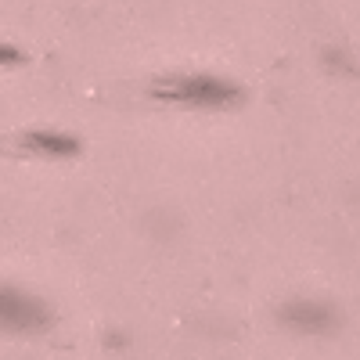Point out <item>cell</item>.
<instances>
[{
    "label": "cell",
    "instance_id": "1",
    "mask_svg": "<svg viewBox=\"0 0 360 360\" xmlns=\"http://www.w3.org/2000/svg\"><path fill=\"white\" fill-rule=\"evenodd\" d=\"M152 94L159 101L180 105V108H234L242 101V90L227 79L217 76H176V79H162L152 86Z\"/></svg>",
    "mask_w": 360,
    "mask_h": 360
},
{
    "label": "cell",
    "instance_id": "2",
    "mask_svg": "<svg viewBox=\"0 0 360 360\" xmlns=\"http://www.w3.org/2000/svg\"><path fill=\"white\" fill-rule=\"evenodd\" d=\"M281 324L299 335H328V332H335L339 314L335 307L317 303V299H288L281 307Z\"/></svg>",
    "mask_w": 360,
    "mask_h": 360
},
{
    "label": "cell",
    "instance_id": "3",
    "mask_svg": "<svg viewBox=\"0 0 360 360\" xmlns=\"http://www.w3.org/2000/svg\"><path fill=\"white\" fill-rule=\"evenodd\" d=\"M4 324L15 328V332H37V328L47 324V310H44V303H37L33 295L8 288L4 292Z\"/></svg>",
    "mask_w": 360,
    "mask_h": 360
},
{
    "label": "cell",
    "instance_id": "4",
    "mask_svg": "<svg viewBox=\"0 0 360 360\" xmlns=\"http://www.w3.org/2000/svg\"><path fill=\"white\" fill-rule=\"evenodd\" d=\"M22 144L29 148V152H40V155H58V159H65V155H76V141L65 137V134H25Z\"/></svg>",
    "mask_w": 360,
    "mask_h": 360
}]
</instances>
